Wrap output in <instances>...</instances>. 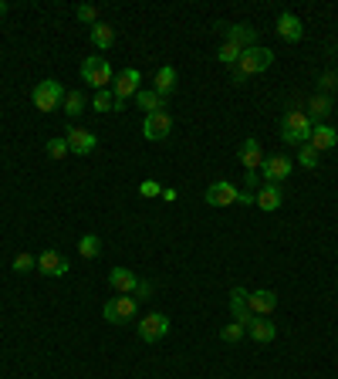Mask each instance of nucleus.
I'll use <instances>...</instances> for the list:
<instances>
[{
  "mask_svg": "<svg viewBox=\"0 0 338 379\" xmlns=\"http://www.w3.org/2000/svg\"><path fill=\"white\" fill-rule=\"evenodd\" d=\"M271 65H274V51H271V47H260V44H257V47H247V51L240 54V61L234 65V78L244 82L247 75H260V72H267Z\"/></svg>",
  "mask_w": 338,
  "mask_h": 379,
  "instance_id": "nucleus-1",
  "label": "nucleus"
},
{
  "mask_svg": "<svg viewBox=\"0 0 338 379\" xmlns=\"http://www.w3.org/2000/svg\"><path fill=\"white\" fill-rule=\"evenodd\" d=\"M311 129H315V122L304 116V112H288L284 119H281V139L284 142H291V146H304L308 139H311Z\"/></svg>",
  "mask_w": 338,
  "mask_h": 379,
  "instance_id": "nucleus-2",
  "label": "nucleus"
},
{
  "mask_svg": "<svg viewBox=\"0 0 338 379\" xmlns=\"http://www.w3.org/2000/svg\"><path fill=\"white\" fill-rule=\"evenodd\" d=\"M82 78L91 85L95 91H105L109 82H112V65H109L102 54H91V58L82 61Z\"/></svg>",
  "mask_w": 338,
  "mask_h": 379,
  "instance_id": "nucleus-3",
  "label": "nucleus"
},
{
  "mask_svg": "<svg viewBox=\"0 0 338 379\" xmlns=\"http://www.w3.org/2000/svg\"><path fill=\"white\" fill-rule=\"evenodd\" d=\"M61 98H65V88H61V82L44 78V82L34 85V109H38V112H54V109L61 105Z\"/></svg>",
  "mask_w": 338,
  "mask_h": 379,
  "instance_id": "nucleus-4",
  "label": "nucleus"
},
{
  "mask_svg": "<svg viewBox=\"0 0 338 379\" xmlns=\"http://www.w3.org/2000/svg\"><path fill=\"white\" fill-rule=\"evenodd\" d=\"M135 308H139V298L132 295H115L105 301V308H102V315H105V322H128V318H135Z\"/></svg>",
  "mask_w": 338,
  "mask_h": 379,
  "instance_id": "nucleus-5",
  "label": "nucleus"
},
{
  "mask_svg": "<svg viewBox=\"0 0 338 379\" xmlns=\"http://www.w3.org/2000/svg\"><path fill=\"white\" fill-rule=\"evenodd\" d=\"M237 197H240V190L234 186V183H227V180H216L207 186V193H203V200L210 204V207H234L237 204Z\"/></svg>",
  "mask_w": 338,
  "mask_h": 379,
  "instance_id": "nucleus-6",
  "label": "nucleus"
},
{
  "mask_svg": "<svg viewBox=\"0 0 338 379\" xmlns=\"http://www.w3.org/2000/svg\"><path fill=\"white\" fill-rule=\"evenodd\" d=\"M166 336H169V315L153 312V315L142 318V325H139V338L142 342H159V338H166Z\"/></svg>",
  "mask_w": 338,
  "mask_h": 379,
  "instance_id": "nucleus-7",
  "label": "nucleus"
},
{
  "mask_svg": "<svg viewBox=\"0 0 338 379\" xmlns=\"http://www.w3.org/2000/svg\"><path fill=\"white\" fill-rule=\"evenodd\" d=\"M65 142H68V149H71L75 156H88V153H95V146H98L95 132L78 129V126H71L68 132H65Z\"/></svg>",
  "mask_w": 338,
  "mask_h": 379,
  "instance_id": "nucleus-8",
  "label": "nucleus"
},
{
  "mask_svg": "<svg viewBox=\"0 0 338 379\" xmlns=\"http://www.w3.org/2000/svg\"><path fill=\"white\" fill-rule=\"evenodd\" d=\"M169 132H172V116H169V112H153V116H146V122H142V136H146L149 142L166 139Z\"/></svg>",
  "mask_w": 338,
  "mask_h": 379,
  "instance_id": "nucleus-9",
  "label": "nucleus"
},
{
  "mask_svg": "<svg viewBox=\"0 0 338 379\" xmlns=\"http://www.w3.org/2000/svg\"><path fill=\"white\" fill-rule=\"evenodd\" d=\"M223 41L237 44L240 51L257 47V28H247V24H223Z\"/></svg>",
  "mask_w": 338,
  "mask_h": 379,
  "instance_id": "nucleus-10",
  "label": "nucleus"
},
{
  "mask_svg": "<svg viewBox=\"0 0 338 379\" xmlns=\"http://www.w3.org/2000/svg\"><path fill=\"white\" fill-rule=\"evenodd\" d=\"M38 271L47 274V278H65V274H68V261L54 251V248H47V251L38 254Z\"/></svg>",
  "mask_w": 338,
  "mask_h": 379,
  "instance_id": "nucleus-11",
  "label": "nucleus"
},
{
  "mask_svg": "<svg viewBox=\"0 0 338 379\" xmlns=\"http://www.w3.org/2000/svg\"><path fill=\"white\" fill-rule=\"evenodd\" d=\"M291 169H295V163H291L288 156H271V160L260 163V173H264L267 183H281V180H288Z\"/></svg>",
  "mask_w": 338,
  "mask_h": 379,
  "instance_id": "nucleus-12",
  "label": "nucleus"
},
{
  "mask_svg": "<svg viewBox=\"0 0 338 379\" xmlns=\"http://www.w3.org/2000/svg\"><path fill=\"white\" fill-rule=\"evenodd\" d=\"M254 204L260 207V210L274 213L281 204H284V193H281V186L278 183H264V186H257V193H254Z\"/></svg>",
  "mask_w": 338,
  "mask_h": 379,
  "instance_id": "nucleus-13",
  "label": "nucleus"
},
{
  "mask_svg": "<svg viewBox=\"0 0 338 379\" xmlns=\"http://www.w3.org/2000/svg\"><path fill=\"white\" fill-rule=\"evenodd\" d=\"M240 163L247 173H257L260 163H264V149H260V139L257 136H247L244 142H240Z\"/></svg>",
  "mask_w": 338,
  "mask_h": 379,
  "instance_id": "nucleus-14",
  "label": "nucleus"
},
{
  "mask_svg": "<svg viewBox=\"0 0 338 379\" xmlns=\"http://www.w3.org/2000/svg\"><path fill=\"white\" fill-rule=\"evenodd\" d=\"M308 146H311L315 153H328V149H335V146H338V132L332 126H325V122H318V126L311 129Z\"/></svg>",
  "mask_w": 338,
  "mask_h": 379,
  "instance_id": "nucleus-15",
  "label": "nucleus"
},
{
  "mask_svg": "<svg viewBox=\"0 0 338 379\" xmlns=\"http://www.w3.org/2000/svg\"><path fill=\"white\" fill-rule=\"evenodd\" d=\"M142 78H139V72L135 68H126V72H119L115 75V102H126L128 95H139V88H142Z\"/></svg>",
  "mask_w": 338,
  "mask_h": 379,
  "instance_id": "nucleus-16",
  "label": "nucleus"
},
{
  "mask_svg": "<svg viewBox=\"0 0 338 379\" xmlns=\"http://www.w3.org/2000/svg\"><path fill=\"white\" fill-rule=\"evenodd\" d=\"M247 308H251V315H271L274 308H278V295L274 292H267V288H260V292H251L247 295Z\"/></svg>",
  "mask_w": 338,
  "mask_h": 379,
  "instance_id": "nucleus-17",
  "label": "nucleus"
},
{
  "mask_svg": "<svg viewBox=\"0 0 338 379\" xmlns=\"http://www.w3.org/2000/svg\"><path fill=\"white\" fill-rule=\"evenodd\" d=\"M278 34H281L288 44H297L301 38H304V24H301V17H297V14H281V17H278Z\"/></svg>",
  "mask_w": 338,
  "mask_h": 379,
  "instance_id": "nucleus-18",
  "label": "nucleus"
},
{
  "mask_svg": "<svg viewBox=\"0 0 338 379\" xmlns=\"http://www.w3.org/2000/svg\"><path fill=\"white\" fill-rule=\"evenodd\" d=\"M109 285H112L119 295H132V292L139 288V278H135L128 268H112V271H109Z\"/></svg>",
  "mask_w": 338,
  "mask_h": 379,
  "instance_id": "nucleus-19",
  "label": "nucleus"
},
{
  "mask_svg": "<svg viewBox=\"0 0 338 379\" xmlns=\"http://www.w3.org/2000/svg\"><path fill=\"white\" fill-rule=\"evenodd\" d=\"M230 315H234V322H240L244 329L251 325V308H247V292L244 288H234L230 292Z\"/></svg>",
  "mask_w": 338,
  "mask_h": 379,
  "instance_id": "nucleus-20",
  "label": "nucleus"
},
{
  "mask_svg": "<svg viewBox=\"0 0 338 379\" xmlns=\"http://www.w3.org/2000/svg\"><path fill=\"white\" fill-rule=\"evenodd\" d=\"M247 332H251L254 342H274V336H278V325H274L271 318H264V315H254L251 325H247Z\"/></svg>",
  "mask_w": 338,
  "mask_h": 379,
  "instance_id": "nucleus-21",
  "label": "nucleus"
},
{
  "mask_svg": "<svg viewBox=\"0 0 338 379\" xmlns=\"http://www.w3.org/2000/svg\"><path fill=\"white\" fill-rule=\"evenodd\" d=\"M135 105H139L146 116H153V112H166V98H163V95H156L153 88H139Z\"/></svg>",
  "mask_w": 338,
  "mask_h": 379,
  "instance_id": "nucleus-22",
  "label": "nucleus"
},
{
  "mask_svg": "<svg viewBox=\"0 0 338 379\" xmlns=\"http://www.w3.org/2000/svg\"><path fill=\"white\" fill-rule=\"evenodd\" d=\"M153 91H156V95H163V98H169V95L176 91V68H172V65H163V68L156 72V85H153Z\"/></svg>",
  "mask_w": 338,
  "mask_h": 379,
  "instance_id": "nucleus-23",
  "label": "nucleus"
},
{
  "mask_svg": "<svg viewBox=\"0 0 338 379\" xmlns=\"http://www.w3.org/2000/svg\"><path fill=\"white\" fill-rule=\"evenodd\" d=\"M88 38H91V44H95L98 51H109V47L115 44V28H112V24H102V21H98V24H95V28L88 31Z\"/></svg>",
  "mask_w": 338,
  "mask_h": 379,
  "instance_id": "nucleus-24",
  "label": "nucleus"
},
{
  "mask_svg": "<svg viewBox=\"0 0 338 379\" xmlns=\"http://www.w3.org/2000/svg\"><path fill=\"white\" fill-rule=\"evenodd\" d=\"M328 112H332V98H328V95H322V91H318V95L308 102V109H304V116H308L311 122H322Z\"/></svg>",
  "mask_w": 338,
  "mask_h": 379,
  "instance_id": "nucleus-25",
  "label": "nucleus"
},
{
  "mask_svg": "<svg viewBox=\"0 0 338 379\" xmlns=\"http://www.w3.org/2000/svg\"><path fill=\"white\" fill-rule=\"evenodd\" d=\"M78 254H82L84 261H88V257H98V254H102V241H98L95 234H84L82 241H78Z\"/></svg>",
  "mask_w": 338,
  "mask_h": 379,
  "instance_id": "nucleus-26",
  "label": "nucleus"
},
{
  "mask_svg": "<svg viewBox=\"0 0 338 379\" xmlns=\"http://www.w3.org/2000/svg\"><path fill=\"white\" fill-rule=\"evenodd\" d=\"M91 109L95 112H112L115 109V91H95V98H91Z\"/></svg>",
  "mask_w": 338,
  "mask_h": 379,
  "instance_id": "nucleus-27",
  "label": "nucleus"
},
{
  "mask_svg": "<svg viewBox=\"0 0 338 379\" xmlns=\"http://www.w3.org/2000/svg\"><path fill=\"white\" fill-rule=\"evenodd\" d=\"M65 112L75 119V116H82L84 112V95L82 91H65Z\"/></svg>",
  "mask_w": 338,
  "mask_h": 379,
  "instance_id": "nucleus-28",
  "label": "nucleus"
},
{
  "mask_svg": "<svg viewBox=\"0 0 338 379\" xmlns=\"http://www.w3.org/2000/svg\"><path fill=\"white\" fill-rule=\"evenodd\" d=\"M240 54H244V51H240L237 44H230V41H223V44H220V51H216V58H220L223 65H230V68L240 61Z\"/></svg>",
  "mask_w": 338,
  "mask_h": 379,
  "instance_id": "nucleus-29",
  "label": "nucleus"
},
{
  "mask_svg": "<svg viewBox=\"0 0 338 379\" xmlns=\"http://www.w3.org/2000/svg\"><path fill=\"white\" fill-rule=\"evenodd\" d=\"M44 149H47V156H51V160H65V156L71 153V149H68V142H65V136L47 139V146H44Z\"/></svg>",
  "mask_w": 338,
  "mask_h": 379,
  "instance_id": "nucleus-30",
  "label": "nucleus"
},
{
  "mask_svg": "<svg viewBox=\"0 0 338 379\" xmlns=\"http://www.w3.org/2000/svg\"><path fill=\"white\" fill-rule=\"evenodd\" d=\"M14 271H17V274L38 271V257H34V254H17V257H14Z\"/></svg>",
  "mask_w": 338,
  "mask_h": 379,
  "instance_id": "nucleus-31",
  "label": "nucleus"
},
{
  "mask_svg": "<svg viewBox=\"0 0 338 379\" xmlns=\"http://www.w3.org/2000/svg\"><path fill=\"white\" fill-rule=\"evenodd\" d=\"M318 156H322V153H315L308 142H304V146H297V163H301L304 169H315V166H318Z\"/></svg>",
  "mask_w": 338,
  "mask_h": 379,
  "instance_id": "nucleus-32",
  "label": "nucleus"
},
{
  "mask_svg": "<svg viewBox=\"0 0 338 379\" xmlns=\"http://www.w3.org/2000/svg\"><path fill=\"white\" fill-rule=\"evenodd\" d=\"M244 336H247V329H244L240 322H230V325L220 329V338H223V342H240Z\"/></svg>",
  "mask_w": 338,
  "mask_h": 379,
  "instance_id": "nucleus-33",
  "label": "nucleus"
},
{
  "mask_svg": "<svg viewBox=\"0 0 338 379\" xmlns=\"http://www.w3.org/2000/svg\"><path fill=\"white\" fill-rule=\"evenodd\" d=\"M75 14H78V21H82V24H91V28L98 24V7H91V3H82Z\"/></svg>",
  "mask_w": 338,
  "mask_h": 379,
  "instance_id": "nucleus-34",
  "label": "nucleus"
},
{
  "mask_svg": "<svg viewBox=\"0 0 338 379\" xmlns=\"http://www.w3.org/2000/svg\"><path fill=\"white\" fill-rule=\"evenodd\" d=\"M139 193H142V197H163V186H159L156 180H146V183L139 186Z\"/></svg>",
  "mask_w": 338,
  "mask_h": 379,
  "instance_id": "nucleus-35",
  "label": "nucleus"
},
{
  "mask_svg": "<svg viewBox=\"0 0 338 379\" xmlns=\"http://www.w3.org/2000/svg\"><path fill=\"white\" fill-rule=\"evenodd\" d=\"M328 88H332V91L338 88V75H335V72H332V75H322V95H325Z\"/></svg>",
  "mask_w": 338,
  "mask_h": 379,
  "instance_id": "nucleus-36",
  "label": "nucleus"
},
{
  "mask_svg": "<svg viewBox=\"0 0 338 379\" xmlns=\"http://www.w3.org/2000/svg\"><path fill=\"white\" fill-rule=\"evenodd\" d=\"M149 292H153V288H149V281H139V288L132 292V298H149Z\"/></svg>",
  "mask_w": 338,
  "mask_h": 379,
  "instance_id": "nucleus-37",
  "label": "nucleus"
},
{
  "mask_svg": "<svg viewBox=\"0 0 338 379\" xmlns=\"http://www.w3.org/2000/svg\"><path fill=\"white\" fill-rule=\"evenodd\" d=\"M237 204H240V207H251V204H254V193H251V190H240Z\"/></svg>",
  "mask_w": 338,
  "mask_h": 379,
  "instance_id": "nucleus-38",
  "label": "nucleus"
},
{
  "mask_svg": "<svg viewBox=\"0 0 338 379\" xmlns=\"http://www.w3.org/2000/svg\"><path fill=\"white\" fill-rule=\"evenodd\" d=\"M244 186H247V190H257V173H247V176H244Z\"/></svg>",
  "mask_w": 338,
  "mask_h": 379,
  "instance_id": "nucleus-39",
  "label": "nucleus"
},
{
  "mask_svg": "<svg viewBox=\"0 0 338 379\" xmlns=\"http://www.w3.org/2000/svg\"><path fill=\"white\" fill-rule=\"evenodd\" d=\"M3 14H7V3H3V0H0V17H3Z\"/></svg>",
  "mask_w": 338,
  "mask_h": 379,
  "instance_id": "nucleus-40",
  "label": "nucleus"
}]
</instances>
